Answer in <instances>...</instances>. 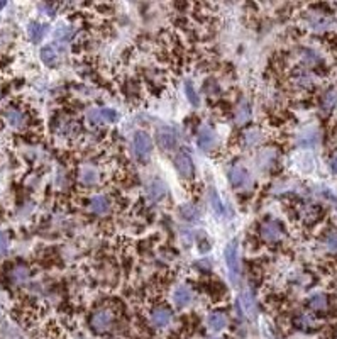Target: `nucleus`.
<instances>
[{
  "instance_id": "nucleus-1",
  "label": "nucleus",
  "mask_w": 337,
  "mask_h": 339,
  "mask_svg": "<svg viewBox=\"0 0 337 339\" xmlns=\"http://www.w3.org/2000/svg\"><path fill=\"white\" fill-rule=\"evenodd\" d=\"M224 258H225V265L229 268L230 278L234 282L239 280V246H237V239H232L224 249Z\"/></svg>"
},
{
  "instance_id": "nucleus-2",
  "label": "nucleus",
  "mask_w": 337,
  "mask_h": 339,
  "mask_svg": "<svg viewBox=\"0 0 337 339\" xmlns=\"http://www.w3.org/2000/svg\"><path fill=\"white\" fill-rule=\"evenodd\" d=\"M134 153L137 159L141 161H148L151 153H153V141H151L149 134L143 131H137L134 134Z\"/></svg>"
},
{
  "instance_id": "nucleus-3",
  "label": "nucleus",
  "mask_w": 337,
  "mask_h": 339,
  "mask_svg": "<svg viewBox=\"0 0 337 339\" xmlns=\"http://www.w3.org/2000/svg\"><path fill=\"white\" fill-rule=\"evenodd\" d=\"M156 141H158V146L161 149L171 151L178 146V134H176L175 129L163 126L156 131Z\"/></svg>"
},
{
  "instance_id": "nucleus-4",
  "label": "nucleus",
  "mask_w": 337,
  "mask_h": 339,
  "mask_svg": "<svg viewBox=\"0 0 337 339\" xmlns=\"http://www.w3.org/2000/svg\"><path fill=\"white\" fill-rule=\"evenodd\" d=\"M229 180L236 189H249L252 185L251 175L246 168L242 166H234L229 169Z\"/></svg>"
},
{
  "instance_id": "nucleus-5",
  "label": "nucleus",
  "mask_w": 337,
  "mask_h": 339,
  "mask_svg": "<svg viewBox=\"0 0 337 339\" xmlns=\"http://www.w3.org/2000/svg\"><path fill=\"white\" fill-rule=\"evenodd\" d=\"M175 166L178 169L180 175L185 178H192L195 175L193 161H192V158H190V154L185 153V151H180V153L175 154Z\"/></svg>"
},
{
  "instance_id": "nucleus-6",
  "label": "nucleus",
  "mask_w": 337,
  "mask_h": 339,
  "mask_svg": "<svg viewBox=\"0 0 337 339\" xmlns=\"http://www.w3.org/2000/svg\"><path fill=\"white\" fill-rule=\"evenodd\" d=\"M112 320L114 315L110 310H97L94 315H92V327L95 329L97 332H107L110 327H112Z\"/></svg>"
},
{
  "instance_id": "nucleus-7",
  "label": "nucleus",
  "mask_w": 337,
  "mask_h": 339,
  "mask_svg": "<svg viewBox=\"0 0 337 339\" xmlns=\"http://www.w3.org/2000/svg\"><path fill=\"white\" fill-rule=\"evenodd\" d=\"M261 236L268 243H276L283 238V229L276 221H268L261 226Z\"/></svg>"
},
{
  "instance_id": "nucleus-8",
  "label": "nucleus",
  "mask_w": 337,
  "mask_h": 339,
  "mask_svg": "<svg viewBox=\"0 0 337 339\" xmlns=\"http://www.w3.org/2000/svg\"><path fill=\"white\" fill-rule=\"evenodd\" d=\"M117 112L112 109H92L88 110L87 114V119L88 122H114V120H117Z\"/></svg>"
},
{
  "instance_id": "nucleus-9",
  "label": "nucleus",
  "mask_w": 337,
  "mask_h": 339,
  "mask_svg": "<svg viewBox=\"0 0 337 339\" xmlns=\"http://www.w3.org/2000/svg\"><path fill=\"white\" fill-rule=\"evenodd\" d=\"M197 144H198V148H200L202 151L212 149V148H214V146L217 144V136H215V132L212 131L210 127L203 126V127L200 129V131H198Z\"/></svg>"
},
{
  "instance_id": "nucleus-10",
  "label": "nucleus",
  "mask_w": 337,
  "mask_h": 339,
  "mask_svg": "<svg viewBox=\"0 0 337 339\" xmlns=\"http://www.w3.org/2000/svg\"><path fill=\"white\" fill-rule=\"evenodd\" d=\"M192 290L187 285H180V287L175 288L173 292V302H175L176 307H187L190 302H192Z\"/></svg>"
},
{
  "instance_id": "nucleus-11",
  "label": "nucleus",
  "mask_w": 337,
  "mask_h": 339,
  "mask_svg": "<svg viewBox=\"0 0 337 339\" xmlns=\"http://www.w3.org/2000/svg\"><path fill=\"white\" fill-rule=\"evenodd\" d=\"M241 305L244 312H246V315H249V317H254V315L258 314V304H256L254 295H252L249 290H244L241 293Z\"/></svg>"
},
{
  "instance_id": "nucleus-12",
  "label": "nucleus",
  "mask_w": 337,
  "mask_h": 339,
  "mask_svg": "<svg viewBox=\"0 0 337 339\" xmlns=\"http://www.w3.org/2000/svg\"><path fill=\"white\" fill-rule=\"evenodd\" d=\"M208 199H210V209L212 212L215 214L217 217H224L225 216V205L222 202V199L219 197V192H217L214 187H212L210 190H208Z\"/></svg>"
},
{
  "instance_id": "nucleus-13",
  "label": "nucleus",
  "mask_w": 337,
  "mask_h": 339,
  "mask_svg": "<svg viewBox=\"0 0 337 339\" xmlns=\"http://www.w3.org/2000/svg\"><path fill=\"white\" fill-rule=\"evenodd\" d=\"M41 60L44 61V65H48V66H56L58 63H60V51L56 50L55 44L43 48L41 50Z\"/></svg>"
},
{
  "instance_id": "nucleus-14",
  "label": "nucleus",
  "mask_w": 337,
  "mask_h": 339,
  "mask_svg": "<svg viewBox=\"0 0 337 339\" xmlns=\"http://www.w3.org/2000/svg\"><path fill=\"white\" fill-rule=\"evenodd\" d=\"M110 209V202L107 197H104V195H95V197H92L90 200V211L94 214H100V216H104V214H107Z\"/></svg>"
},
{
  "instance_id": "nucleus-15",
  "label": "nucleus",
  "mask_w": 337,
  "mask_h": 339,
  "mask_svg": "<svg viewBox=\"0 0 337 339\" xmlns=\"http://www.w3.org/2000/svg\"><path fill=\"white\" fill-rule=\"evenodd\" d=\"M207 325H208V329H210V331L219 332V331H222L225 325H227V317H225L224 314H220V312H214V314L208 315Z\"/></svg>"
},
{
  "instance_id": "nucleus-16",
  "label": "nucleus",
  "mask_w": 337,
  "mask_h": 339,
  "mask_svg": "<svg viewBox=\"0 0 337 339\" xmlns=\"http://www.w3.org/2000/svg\"><path fill=\"white\" fill-rule=\"evenodd\" d=\"M148 195L151 200L158 202V200H161L166 195V185L161 180H153L148 187Z\"/></svg>"
},
{
  "instance_id": "nucleus-17",
  "label": "nucleus",
  "mask_w": 337,
  "mask_h": 339,
  "mask_svg": "<svg viewBox=\"0 0 337 339\" xmlns=\"http://www.w3.org/2000/svg\"><path fill=\"white\" fill-rule=\"evenodd\" d=\"M171 320V312L166 309H156L151 315V322L156 327H165V325L170 324Z\"/></svg>"
},
{
  "instance_id": "nucleus-18",
  "label": "nucleus",
  "mask_w": 337,
  "mask_h": 339,
  "mask_svg": "<svg viewBox=\"0 0 337 339\" xmlns=\"http://www.w3.org/2000/svg\"><path fill=\"white\" fill-rule=\"evenodd\" d=\"M48 31V26L46 24H39V22H33V24L29 26V38L33 43H38L41 41L44 38V34H46Z\"/></svg>"
},
{
  "instance_id": "nucleus-19",
  "label": "nucleus",
  "mask_w": 337,
  "mask_h": 339,
  "mask_svg": "<svg viewBox=\"0 0 337 339\" xmlns=\"http://www.w3.org/2000/svg\"><path fill=\"white\" fill-rule=\"evenodd\" d=\"M180 216L183 217L185 221H197L198 217H200V211H198V207H195L193 204H185L180 207Z\"/></svg>"
},
{
  "instance_id": "nucleus-20",
  "label": "nucleus",
  "mask_w": 337,
  "mask_h": 339,
  "mask_svg": "<svg viewBox=\"0 0 337 339\" xmlns=\"http://www.w3.org/2000/svg\"><path fill=\"white\" fill-rule=\"evenodd\" d=\"M334 107H337V88H332L325 93V97H323V110H332Z\"/></svg>"
},
{
  "instance_id": "nucleus-21",
  "label": "nucleus",
  "mask_w": 337,
  "mask_h": 339,
  "mask_svg": "<svg viewBox=\"0 0 337 339\" xmlns=\"http://www.w3.org/2000/svg\"><path fill=\"white\" fill-rule=\"evenodd\" d=\"M308 305H310V309H313V310H325V307H327V298H325V295L318 293V295H313L312 298H310V300H308Z\"/></svg>"
},
{
  "instance_id": "nucleus-22",
  "label": "nucleus",
  "mask_w": 337,
  "mask_h": 339,
  "mask_svg": "<svg viewBox=\"0 0 337 339\" xmlns=\"http://www.w3.org/2000/svg\"><path fill=\"white\" fill-rule=\"evenodd\" d=\"M251 119V107L247 102H242L237 110V124H244Z\"/></svg>"
},
{
  "instance_id": "nucleus-23",
  "label": "nucleus",
  "mask_w": 337,
  "mask_h": 339,
  "mask_svg": "<svg viewBox=\"0 0 337 339\" xmlns=\"http://www.w3.org/2000/svg\"><path fill=\"white\" fill-rule=\"evenodd\" d=\"M7 119H9V122H11L12 126H16V127H19V126L24 124V115H22V112H19L17 109L7 110Z\"/></svg>"
},
{
  "instance_id": "nucleus-24",
  "label": "nucleus",
  "mask_w": 337,
  "mask_h": 339,
  "mask_svg": "<svg viewBox=\"0 0 337 339\" xmlns=\"http://www.w3.org/2000/svg\"><path fill=\"white\" fill-rule=\"evenodd\" d=\"M185 93H187V99L190 100V104L192 105H195L197 107L198 104H200V99H198V93L195 92V88H193V85H192V82H185Z\"/></svg>"
},
{
  "instance_id": "nucleus-25",
  "label": "nucleus",
  "mask_w": 337,
  "mask_h": 339,
  "mask_svg": "<svg viewBox=\"0 0 337 339\" xmlns=\"http://www.w3.org/2000/svg\"><path fill=\"white\" fill-rule=\"evenodd\" d=\"M80 180H82L85 185L95 184V182H97V173H95V169H92V168H83V169H82V175H80Z\"/></svg>"
},
{
  "instance_id": "nucleus-26",
  "label": "nucleus",
  "mask_w": 337,
  "mask_h": 339,
  "mask_svg": "<svg viewBox=\"0 0 337 339\" xmlns=\"http://www.w3.org/2000/svg\"><path fill=\"white\" fill-rule=\"evenodd\" d=\"M317 141H318V134L315 131L313 132H303L298 139V142L301 146H313V144H317Z\"/></svg>"
},
{
  "instance_id": "nucleus-27",
  "label": "nucleus",
  "mask_w": 337,
  "mask_h": 339,
  "mask_svg": "<svg viewBox=\"0 0 337 339\" xmlns=\"http://www.w3.org/2000/svg\"><path fill=\"white\" fill-rule=\"evenodd\" d=\"M296 325H298V327H301V329H310V327H313V325H315V320H313L312 315L301 314L300 317L296 319Z\"/></svg>"
},
{
  "instance_id": "nucleus-28",
  "label": "nucleus",
  "mask_w": 337,
  "mask_h": 339,
  "mask_svg": "<svg viewBox=\"0 0 337 339\" xmlns=\"http://www.w3.org/2000/svg\"><path fill=\"white\" fill-rule=\"evenodd\" d=\"M12 278H14L17 283H24L26 280L29 278V270L19 266V268H16L14 271H12Z\"/></svg>"
},
{
  "instance_id": "nucleus-29",
  "label": "nucleus",
  "mask_w": 337,
  "mask_h": 339,
  "mask_svg": "<svg viewBox=\"0 0 337 339\" xmlns=\"http://www.w3.org/2000/svg\"><path fill=\"white\" fill-rule=\"evenodd\" d=\"M325 246L330 253H337V231L330 233L325 239Z\"/></svg>"
},
{
  "instance_id": "nucleus-30",
  "label": "nucleus",
  "mask_w": 337,
  "mask_h": 339,
  "mask_svg": "<svg viewBox=\"0 0 337 339\" xmlns=\"http://www.w3.org/2000/svg\"><path fill=\"white\" fill-rule=\"evenodd\" d=\"M329 24H330V21H329V19H325V17H317V19H313V21H312V28H313V29H317V31L327 29V28H329Z\"/></svg>"
},
{
  "instance_id": "nucleus-31",
  "label": "nucleus",
  "mask_w": 337,
  "mask_h": 339,
  "mask_svg": "<svg viewBox=\"0 0 337 339\" xmlns=\"http://www.w3.org/2000/svg\"><path fill=\"white\" fill-rule=\"evenodd\" d=\"M317 216H318V211H317L315 207H307V211L303 212V219H305V221H308V222L315 221V219H317Z\"/></svg>"
},
{
  "instance_id": "nucleus-32",
  "label": "nucleus",
  "mask_w": 337,
  "mask_h": 339,
  "mask_svg": "<svg viewBox=\"0 0 337 339\" xmlns=\"http://www.w3.org/2000/svg\"><path fill=\"white\" fill-rule=\"evenodd\" d=\"M9 249V236L0 231V254H6Z\"/></svg>"
},
{
  "instance_id": "nucleus-33",
  "label": "nucleus",
  "mask_w": 337,
  "mask_h": 339,
  "mask_svg": "<svg viewBox=\"0 0 337 339\" xmlns=\"http://www.w3.org/2000/svg\"><path fill=\"white\" fill-rule=\"evenodd\" d=\"M252 134H254V132H247V134H246V139H247L246 142H247V146H251V142H252V144H256V142H258V139H256V137L252 136Z\"/></svg>"
},
{
  "instance_id": "nucleus-34",
  "label": "nucleus",
  "mask_w": 337,
  "mask_h": 339,
  "mask_svg": "<svg viewBox=\"0 0 337 339\" xmlns=\"http://www.w3.org/2000/svg\"><path fill=\"white\" fill-rule=\"evenodd\" d=\"M330 168H332V172L337 173V154L330 159Z\"/></svg>"
}]
</instances>
